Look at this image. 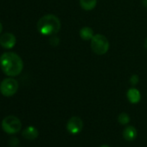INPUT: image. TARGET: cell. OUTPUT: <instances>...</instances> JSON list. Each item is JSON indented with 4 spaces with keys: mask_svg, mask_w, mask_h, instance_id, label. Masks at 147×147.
Wrapping results in <instances>:
<instances>
[{
    "mask_svg": "<svg viewBox=\"0 0 147 147\" xmlns=\"http://www.w3.org/2000/svg\"><path fill=\"white\" fill-rule=\"evenodd\" d=\"M137 135L138 131L136 128L132 125L126 126L123 131V138L127 141H133L137 138Z\"/></svg>",
    "mask_w": 147,
    "mask_h": 147,
    "instance_id": "ba28073f",
    "label": "cell"
},
{
    "mask_svg": "<svg viewBox=\"0 0 147 147\" xmlns=\"http://www.w3.org/2000/svg\"><path fill=\"white\" fill-rule=\"evenodd\" d=\"M126 96L128 100L130 101V103L131 104H137L140 101V98H141V94L140 92L137 89V88H130L127 93H126Z\"/></svg>",
    "mask_w": 147,
    "mask_h": 147,
    "instance_id": "9c48e42d",
    "label": "cell"
},
{
    "mask_svg": "<svg viewBox=\"0 0 147 147\" xmlns=\"http://www.w3.org/2000/svg\"><path fill=\"white\" fill-rule=\"evenodd\" d=\"M23 136L24 138H25L26 139L29 140H34L38 137V131L36 127L34 126H28L26 127L24 131H23Z\"/></svg>",
    "mask_w": 147,
    "mask_h": 147,
    "instance_id": "30bf717a",
    "label": "cell"
},
{
    "mask_svg": "<svg viewBox=\"0 0 147 147\" xmlns=\"http://www.w3.org/2000/svg\"><path fill=\"white\" fill-rule=\"evenodd\" d=\"M36 27L41 35L52 36L58 33L61 30V21L56 16L48 14L42 17L38 20Z\"/></svg>",
    "mask_w": 147,
    "mask_h": 147,
    "instance_id": "7a4b0ae2",
    "label": "cell"
},
{
    "mask_svg": "<svg viewBox=\"0 0 147 147\" xmlns=\"http://www.w3.org/2000/svg\"><path fill=\"white\" fill-rule=\"evenodd\" d=\"M84 124L80 117L74 116L70 118L67 123V130L70 134L76 135L80 133L83 129Z\"/></svg>",
    "mask_w": 147,
    "mask_h": 147,
    "instance_id": "8992f818",
    "label": "cell"
},
{
    "mask_svg": "<svg viewBox=\"0 0 147 147\" xmlns=\"http://www.w3.org/2000/svg\"><path fill=\"white\" fill-rule=\"evenodd\" d=\"M118 121L121 125H127L130 122V116L125 113H121L118 117Z\"/></svg>",
    "mask_w": 147,
    "mask_h": 147,
    "instance_id": "4fadbf2b",
    "label": "cell"
},
{
    "mask_svg": "<svg viewBox=\"0 0 147 147\" xmlns=\"http://www.w3.org/2000/svg\"><path fill=\"white\" fill-rule=\"evenodd\" d=\"M3 130L9 134L18 133L22 128V123L20 119L13 115L5 117L2 121Z\"/></svg>",
    "mask_w": 147,
    "mask_h": 147,
    "instance_id": "277c9868",
    "label": "cell"
},
{
    "mask_svg": "<svg viewBox=\"0 0 147 147\" xmlns=\"http://www.w3.org/2000/svg\"><path fill=\"white\" fill-rule=\"evenodd\" d=\"M0 67L7 76L15 77L23 71L24 62L18 54L14 52H5L0 56Z\"/></svg>",
    "mask_w": 147,
    "mask_h": 147,
    "instance_id": "6da1fadb",
    "label": "cell"
},
{
    "mask_svg": "<svg viewBox=\"0 0 147 147\" xmlns=\"http://www.w3.org/2000/svg\"><path fill=\"white\" fill-rule=\"evenodd\" d=\"M100 147H110V146H108V145H107V144H103V145H101V146H100Z\"/></svg>",
    "mask_w": 147,
    "mask_h": 147,
    "instance_id": "e0dca14e",
    "label": "cell"
},
{
    "mask_svg": "<svg viewBox=\"0 0 147 147\" xmlns=\"http://www.w3.org/2000/svg\"><path fill=\"white\" fill-rule=\"evenodd\" d=\"M138 79L137 76H131V82L132 83V85H136V84L138 83Z\"/></svg>",
    "mask_w": 147,
    "mask_h": 147,
    "instance_id": "5bb4252c",
    "label": "cell"
},
{
    "mask_svg": "<svg viewBox=\"0 0 147 147\" xmlns=\"http://www.w3.org/2000/svg\"><path fill=\"white\" fill-rule=\"evenodd\" d=\"M2 30H3V25H2L1 22H0V34H1Z\"/></svg>",
    "mask_w": 147,
    "mask_h": 147,
    "instance_id": "9a60e30c",
    "label": "cell"
},
{
    "mask_svg": "<svg viewBox=\"0 0 147 147\" xmlns=\"http://www.w3.org/2000/svg\"><path fill=\"white\" fill-rule=\"evenodd\" d=\"M143 4H144V6L147 7V0H144V1H143Z\"/></svg>",
    "mask_w": 147,
    "mask_h": 147,
    "instance_id": "2e32d148",
    "label": "cell"
},
{
    "mask_svg": "<svg viewBox=\"0 0 147 147\" xmlns=\"http://www.w3.org/2000/svg\"><path fill=\"white\" fill-rule=\"evenodd\" d=\"M17 42L16 36L12 33H4L1 36H0V45H1L4 49H12Z\"/></svg>",
    "mask_w": 147,
    "mask_h": 147,
    "instance_id": "52a82bcc",
    "label": "cell"
},
{
    "mask_svg": "<svg viewBox=\"0 0 147 147\" xmlns=\"http://www.w3.org/2000/svg\"><path fill=\"white\" fill-rule=\"evenodd\" d=\"M80 36L82 39L85 41H88V40H91L94 35L93 30L90 27H83L80 30Z\"/></svg>",
    "mask_w": 147,
    "mask_h": 147,
    "instance_id": "7c38bea8",
    "label": "cell"
},
{
    "mask_svg": "<svg viewBox=\"0 0 147 147\" xmlns=\"http://www.w3.org/2000/svg\"><path fill=\"white\" fill-rule=\"evenodd\" d=\"M91 49L96 55H105L109 49V42L107 38L101 34L94 35L91 39Z\"/></svg>",
    "mask_w": 147,
    "mask_h": 147,
    "instance_id": "3957f363",
    "label": "cell"
},
{
    "mask_svg": "<svg viewBox=\"0 0 147 147\" xmlns=\"http://www.w3.org/2000/svg\"><path fill=\"white\" fill-rule=\"evenodd\" d=\"M18 90V82L11 77L5 78L0 83V92L5 97L14 95Z\"/></svg>",
    "mask_w": 147,
    "mask_h": 147,
    "instance_id": "5b68a950",
    "label": "cell"
},
{
    "mask_svg": "<svg viewBox=\"0 0 147 147\" xmlns=\"http://www.w3.org/2000/svg\"><path fill=\"white\" fill-rule=\"evenodd\" d=\"M81 7L85 11H92L97 5V0H80Z\"/></svg>",
    "mask_w": 147,
    "mask_h": 147,
    "instance_id": "8fae6325",
    "label": "cell"
}]
</instances>
